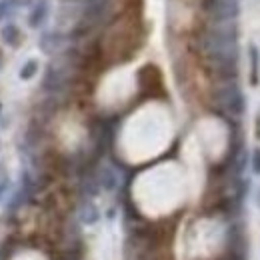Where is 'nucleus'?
<instances>
[{
	"label": "nucleus",
	"instance_id": "nucleus-1",
	"mask_svg": "<svg viewBox=\"0 0 260 260\" xmlns=\"http://www.w3.org/2000/svg\"><path fill=\"white\" fill-rule=\"evenodd\" d=\"M142 40H144L142 10L120 12L104 36L102 42L104 58H108L110 62H126L142 46Z\"/></svg>",
	"mask_w": 260,
	"mask_h": 260
},
{
	"label": "nucleus",
	"instance_id": "nucleus-2",
	"mask_svg": "<svg viewBox=\"0 0 260 260\" xmlns=\"http://www.w3.org/2000/svg\"><path fill=\"white\" fill-rule=\"evenodd\" d=\"M218 104L234 116H240L244 112V96L238 86H224L218 90Z\"/></svg>",
	"mask_w": 260,
	"mask_h": 260
},
{
	"label": "nucleus",
	"instance_id": "nucleus-3",
	"mask_svg": "<svg viewBox=\"0 0 260 260\" xmlns=\"http://www.w3.org/2000/svg\"><path fill=\"white\" fill-rule=\"evenodd\" d=\"M138 82H140L142 92L156 94V92L162 90V76H160V70L154 64H146L140 68V72H138Z\"/></svg>",
	"mask_w": 260,
	"mask_h": 260
},
{
	"label": "nucleus",
	"instance_id": "nucleus-4",
	"mask_svg": "<svg viewBox=\"0 0 260 260\" xmlns=\"http://www.w3.org/2000/svg\"><path fill=\"white\" fill-rule=\"evenodd\" d=\"M62 82H64V76H62V72L56 68L54 64L48 66V70H46V76H44V80H42V88L44 90H58L60 86H62Z\"/></svg>",
	"mask_w": 260,
	"mask_h": 260
},
{
	"label": "nucleus",
	"instance_id": "nucleus-5",
	"mask_svg": "<svg viewBox=\"0 0 260 260\" xmlns=\"http://www.w3.org/2000/svg\"><path fill=\"white\" fill-rule=\"evenodd\" d=\"M46 16H48V4H46V2H40V4H36L32 8V12H30V16H28V24H30L32 28H38V26L44 24Z\"/></svg>",
	"mask_w": 260,
	"mask_h": 260
},
{
	"label": "nucleus",
	"instance_id": "nucleus-6",
	"mask_svg": "<svg viewBox=\"0 0 260 260\" xmlns=\"http://www.w3.org/2000/svg\"><path fill=\"white\" fill-rule=\"evenodd\" d=\"M2 40L6 42V44H10V46H20V40H22V34L18 30V26L16 24H4L2 26Z\"/></svg>",
	"mask_w": 260,
	"mask_h": 260
},
{
	"label": "nucleus",
	"instance_id": "nucleus-7",
	"mask_svg": "<svg viewBox=\"0 0 260 260\" xmlns=\"http://www.w3.org/2000/svg\"><path fill=\"white\" fill-rule=\"evenodd\" d=\"M58 46H60V34L48 32L40 38V48H42V52H46V54H52L54 50H58Z\"/></svg>",
	"mask_w": 260,
	"mask_h": 260
},
{
	"label": "nucleus",
	"instance_id": "nucleus-8",
	"mask_svg": "<svg viewBox=\"0 0 260 260\" xmlns=\"http://www.w3.org/2000/svg\"><path fill=\"white\" fill-rule=\"evenodd\" d=\"M20 4H24V0H0V22L6 20V16L12 14Z\"/></svg>",
	"mask_w": 260,
	"mask_h": 260
},
{
	"label": "nucleus",
	"instance_id": "nucleus-9",
	"mask_svg": "<svg viewBox=\"0 0 260 260\" xmlns=\"http://www.w3.org/2000/svg\"><path fill=\"white\" fill-rule=\"evenodd\" d=\"M250 64H252V84H258L260 74V52L256 46H250Z\"/></svg>",
	"mask_w": 260,
	"mask_h": 260
},
{
	"label": "nucleus",
	"instance_id": "nucleus-10",
	"mask_svg": "<svg viewBox=\"0 0 260 260\" xmlns=\"http://www.w3.org/2000/svg\"><path fill=\"white\" fill-rule=\"evenodd\" d=\"M36 72H38V62L36 60H28L26 64L20 68V78L22 80H30Z\"/></svg>",
	"mask_w": 260,
	"mask_h": 260
},
{
	"label": "nucleus",
	"instance_id": "nucleus-11",
	"mask_svg": "<svg viewBox=\"0 0 260 260\" xmlns=\"http://www.w3.org/2000/svg\"><path fill=\"white\" fill-rule=\"evenodd\" d=\"M100 184L106 188V190H112L114 188V184H116V178H114V174H112V170H102L100 172Z\"/></svg>",
	"mask_w": 260,
	"mask_h": 260
},
{
	"label": "nucleus",
	"instance_id": "nucleus-12",
	"mask_svg": "<svg viewBox=\"0 0 260 260\" xmlns=\"http://www.w3.org/2000/svg\"><path fill=\"white\" fill-rule=\"evenodd\" d=\"M82 220H84L86 224H94L98 220V210L92 204H86V206H84V210H82Z\"/></svg>",
	"mask_w": 260,
	"mask_h": 260
},
{
	"label": "nucleus",
	"instance_id": "nucleus-13",
	"mask_svg": "<svg viewBox=\"0 0 260 260\" xmlns=\"http://www.w3.org/2000/svg\"><path fill=\"white\" fill-rule=\"evenodd\" d=\"M250 166H252V170L260 174V148H256L254 152H252V156H250Z\"/></svg>",
	"mask_w": 260,
	"mask_h": 260
},
{
	"label": "nucleus",
	"instance_id": "nucleus-14",
	"mask_svg": "<svg viewBox=\"0 0 260 260\" xmlns=\"http://www.w3.org/2000/svg\"><path fill=\"white\" fill-rule=\"evenodd\" d=\"M4 186H6V184H0V194H2V190H4Z\"/></svg>",
	"mask_w": 260,
	"mask_h": 260
},
{
	"label": "nucleus",
	"instance_id": "nucleus-15",
	"mask_svg": "<svg viewBox=\"0 0 260 260\" xmlns=\"http://www.w3.org/2000/svg\"><path fill=\"white\" fill-rule=\"evenodd\" d=\"M0 260H2V256H0Z\"/></svg>",
	"mask_w": 260,
	"mask_h": 260
}]
</instances>
